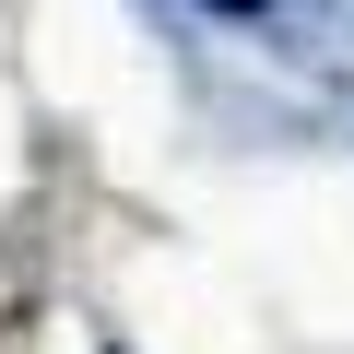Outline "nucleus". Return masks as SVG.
Masks as SVG:
<instances>
[{"mask_svg":"<svg viewBox=\"0 0 354 354\" xmlns=\"http://www.w3.org/2000/svg\"><path fill=\"white\" fill-rule=\"evenodd\" d=\"M106 354H130V342H106Z\"/></svg>","mask_w":354,"mask_h":354,"instance_id":"2","label":"nucleus"},{"mask_svg":"<svg viewBox=\"0 0 354 354\" xmlns=\"http://www.w3.org/2000/svg\"><path fill=\"white\" fill-rule=\"evenodd\" d=\"M189 12H213V24H260V12H283V0H189Z\"/></svg>","mask_w":354,"mask_h":354,"instance_id":"1","label":"nucleus"}]
</instances>
